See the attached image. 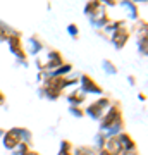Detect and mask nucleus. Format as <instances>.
<instances>
[{"mask_svg":"<svg viewBox=\"0 0 148 155\" xmlns=\"http://www.w3.org/2000/svg\"><path fill=\"white\" fill-rule=\"evenodd\" d=\"M126 38H127V31H126L124 28H119V29H115V31H114V35H112V40H114L115 47H119V48H121L122 45H124V41H126Z\"/></svg>","mask_w":148,"mask_h":155,"instance_id":"nucleus-1","label":"nucleus"},{"mask_svg":"<svg viewBox=\"0 0 148 155\" xmlns=\"http://www.w3.org/2000/svg\"><path fill=\"white\" fill-rule=\"evenodd\" d=\"M83 86H84V91H97V93L102 91V88L97 86V84L93 83V79H91V78H88V76L83 78Z\"/></svg>","mask_w":148,"mask_h":155,"instance_id":"nucleus-2","label":"nucleus"},{"mask_svg":"<svg viewBox=\"0 0 148 155\" xmlns=\"http://www.w3.org/2000/svg\"><path fill=\"white\" fill-rule=\"evenodd\" d=\"M69 33H71V35H77V28L74 26V24H71V26H69Z\"/></svg>","mask_w":148,"mask_h":155,"instance_id":"nucleus-3","label":"nucleus"},{"mask_svg":"<svg viewBox=\"0 0 148 155\" xmlns=\"http://www.w3.org/2000/svg\"><path fill=\"white\" fill-rule=\"evenodd\" d=\"M2 102H4V95L0 93V104H2Z\"/></svg>","mask_w":148,"mask_h":155,"instance_id":"nucleus-4","label":"nucleus"},{"mask_svg":"<svg viewBox=\"0 0 148 155\" xmlns=\"http://www.w3.org/2000/svg\"><path fill=\"white\" fill-rule=\"evenodd\" d=\"M134 2H145V0H134Z\"/></svg>","mask_w":148,"mask_h":155,"instance_id":"nucleus-5","label":"nucleus"}]
</instances>
